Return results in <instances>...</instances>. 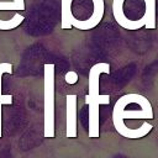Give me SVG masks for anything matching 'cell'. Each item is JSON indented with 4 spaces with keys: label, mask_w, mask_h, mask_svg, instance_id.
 <instances>
[{
    "label": "cell",
    "mask_w": 158,
    "mask_h": 158,
    "mask_svg": "<svg viewBox=\"0 0 158 158\" xmlns=\"http://www.w3.org/2000/svg\"><path fill=\"white\" fill-rule=\"evenodd\" d=\"M101 73H110V64L109 63H96L89 70V94L85 96V104L89 106V137L98 138L100 136L99 130V106L110 102L109 95L99 94L100 88V74Z\"/></svg>",
    "instance_id": "1"
},
{
    "label": "cell",
    "mask_w": 158,
    "mask_h": 158,
    "mask_svg": "<svg viewBox=\"0 0 158 158\" xmlns=\"http://www.w3.org/2000/svg\"><path fill=\"white\" fill-rule=\"evenodd\" d=\"M44 98V137H54V64H44L43 75Z\"/></svg>",
    "instance_id": "2"
},
{
    "label": "cell",
    "mask_w": 158,
    "mask_h": 158,
    "mask_svg": "<svg viewBox=\"0 0 158 158\" xmlns=\"http://www.w3.org/2000/svg\"><path fill=\"white\" fill-rule=\"evenodd\" d=\"M132 95L133 94L121 96L114 106L112 121H114V126L116 130L123 123L125 120H143V118H152L153 117L151 105H147V106L142 107L141 110H128V111L125 110L127 104L131 101Z\"/></svg>",
    "instance_id": "3"
},
{
    "label": "cell",
    "mask_w": 158,
    "mask_h": 158,
    "mask_svg": "<svg viewBox=\"0 0 158 158\" xmlns=\"http://www.w3.org/2000/svg\"><path fill=\"white\" fill-rule=\"evenodd\" d=\"M0 10L2 11H22L25 10V0H0ZM25 17L19 12H15L14 17L10 20H0V30L9 31L14 30L23 22Z\"/></svg>",
    "instance_id": "4"
},
{
    "label": "cell",
    "mask_w": 158,
    "mask_h": 158,
    "mask_svg": "<svg viewBox=\"0 0 158 158\" xmlns=\"http://www.w3.org/2000/svg\"><path fill=\"white\" fill-rule=\"evenodd\" d=\"M91 1H93V6H94L91 16L86 20H78L77 17L73 16L72 21H70L73 27L81 30V31H88V30L96 27L100 23V21L102 20V16H104V10H105L104 0H91Z\"/></svg>",
    "instance_id": "5"
},
{
    "label": "cell",
    "mask_w": 158,
    "mask_h": 158,
    "mask_svg": "<svg viewBox=\"0 0 158 158\" xmlns=\"http://www.w3.org/2000/svg\"><path fill=\"white\" fill-rule=\"evenodd\" d=\"M65 136L67 138L77 137V95L65 96Z\"/></svg>",
    "instance_id": "6"
},
{
    "label": "cell",
    "mask_w": 158,
    "mask_h": 158,
    "mask_svg": "<svg viewBox=\"0 0 158 158\" xmlns=\"http://www.w3.org/2000/svg\"><path fill=\"white\" fill-rule=\"evenodd\" d=\"M5 73H12V64L7 62L0 63V138L2 136V105H11L12 104V95H4L1 94V77Z\"/></svg>",
    "instance_id": "7"
},
{
    "label": "cell",
    "mask_w": 158,
    "mask_h": 158,
    "mask_svg": "<svg viewBox=\"0 0 158 158\" xmlns=\"http://www.w3.org/2000/svg\"><path fill=\"white\" fill-rule=\"evenodd\" d=\"M72 2L73 0H60V15H62V23L60 27L63 30H69L72 26V17L74 16L72 12Z\"/></svg>",
    "instance_id": "8"
},
{
    "label": "cell",
    "mask_w": 158,
    "mask_h": 158,
    "mask_svg": "<svg viewBox=\"0 0 158 158\" xmlns=\"http://www.w3.org/2000/svg\"><path fill=\"white\" fill-rule=\"evenodd\" d=\"M146 12L144 16L147 19V23L144 27L154 28L156 27V0H144Z\"/></svg>",
    "instance_id": "9"
},
{
    "label": "cell",
    "mask_w": 158,
    "mask_h": 158,
    "mask_svg": "<svg viewBox=\"0 0 158 158\" xmlns=\"http://www.w3.org/2000/svg\"><path fill=\"white\" fill-rule=\"evenodd\" d=\"M64 79H65V83H68L69 85H73V84H75V83L78 81L79 77H78V74H77L75 72H73V70H69V72L65 74Z\"/></svg>",
    "instance_id": "10"
}]
</instances>
